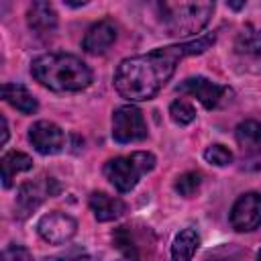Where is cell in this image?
Instances as JSON below:
<instances>
[{"label": "cell", "instance_id": "20", "mask_svg": "<svg viewBox=\"0 0 261 261\" xmlns=\"http://www.w3.org/2000/svg\"><path fill=\"white\" fill-rule=\"evenodd\" d=\"M169 114H171L173 122H175V124H181V126H184V124H190V122L196 118L194 106H192L190 102H186V100H175V102H171Z\"/></svg>", "mask_w": 261, "mask_h": 261}, {"label": "cell", "instance_id": "16", "mask_svg": "<svg viewBox=\"0 0 261 261\" xmlns=\"http://www.w3.org/2000/svg\"><path fill=\"white\" fill-rule=\"evenodd\" d=\"M237 141L241 149L249 155L261 153V122L257 120H245L237 126Z\"/></svg>", "mask_w": 261, "mask_h": 261}, {"label": "cell", "instance_id": "17", "mask_svg": "<svg viewBox=\"0 0 261 261\" xmlns=\"http://www.w3.org/2000/svg\"><path fill=\"white\" fill-rule=\"evenodd\" d=\"M33 167V159L24 153H18V151H10L2 157V181H4V188H10L12 186V177L20 171H27Z\"/></svg>", "mask_w": 261, "mask_h": 261}, {"label": "cell", "instance_id": "2", "mask_svg": "<svg viewBox=\"0 0 261 261\" xmlns=\"http://www.w3.org/2000/svg\"><path fill=\"white\" fill-rule=\"evenodd\" d=\"M31 73L39 84L55 92H77L92 82L90 67L69 53H45L35 57Z\"/></svg>", "mask_w": 261, "mask_h": 261}, {"label": "cell", "instance_id": "1", "mask_svg": "<svg viewBox=\"0 0 261 261\" xmlns=\"http://www.w3.org/2000/svg\"><path fill=\"white\" fill-rule=\"evenodd\" d=\"M216 41V35H204L196 41L177 43L149 51L145 55L122 59L114 71V88L122 98L128 100H151L165 82L173 75L177 63L186 55L206 51Z\"/></svg>", "mask_w": 261, "mask_h": 261}, {"label": "cell", "instance_id": "22", "mask_svg": "<svg viewBox=\"0 0 261 261\" xmlns=\"http://www.w3.org/2000/svg\"><path fill=\"white\" fill-rule=\"evenodd\" d=\"M204 157H206L208 163L218 165V167L228 165V163L232 161V153H230L224 145H210V147L204 151Z\"/></svg>", "mask_w": 261, "mask_h": 261}, {"label": "cell", "instance_id": "9", "mask_svg": "<svg viewBox=\"0 0 261 261\" xmlns=\"http://www.w3.org/2000/svg\"><path fill=\"white\" fill-rule=\"evenodd\" d=\"M29 141L33 143V147L43 153V155H55L63 149L65 143V135L63 130L49 120H39L29 128Z\"/></svg>", "mask_w": 261, "mask_h": 261}, {"label": "cell", "instance_id": "7", "mask_svg": "<svg viewBox=\"0 0 261 261\" xmlns=\"http://www.w3.org/2000/svg\"><path fill=\"white\" fill-rule=\"evenodd\" d=\"M230 224L239 232L255 230L257 226H261V194H243L230 210Z\"/></svg>", "mask_w": 261, "mask_h": 261}, {"label": "cell", "instance_id": "26", "mask_svg": "<svg viewBox=\"0 0 261 261\" xmlns=\"http://www.w3.org/2000/svg\"><path fill=\"white\" fill-rule=\"evenodd\" d=\"M2 126H4V135H2V143H6L8 141V122H6V118H2Z\"/></svg>", "mask_w": 261, "mask_h": 261}, {"label": "cell", "instance_id": "24", "mask_svg": "<svg viewBox=\"0 0 261 261\" xmlns=\"http://www.w3.org/2000/svg\"><path fill=\"white\" fill-rule=\"evenodd\" d=\"M59 261H90V257H88L84 251L73 249V251H69V253L61 255V257H59Z\"/></svg>", "mask_w": 261, "mask_h": 261}, {"label": "cell", "instance_id": "3", "mask_svg": "<svg viewBox=\"0 0 261 261\" xmlns=\"http://www.w3.org/2000/svg\"><path fill=\"white\" fill-rule=\"evenodd\" d=\"M167 35H190L206 27L214 12V2H179L159 4Z\"/></svg>", "mask_w": 261, "mask_h": 261}, {"label": "cell", "instance_id": "11", "mask_svg": "<svg viewBox=\"0 0 261 261\" xmlns=\"http://www.w3.org/2000/svg\"><path fill=\"white\" fill-rule=\"evenodd\" d=\"M116 41V27L112 20H100L96 24H92L82 41V47L86 53H92V55H100L104 53L112 43Z\"/></svg>", "mask_w": 261, "mask_h": 261}, {"label": "cell", "instance_id": "5", "mask_svg": "<svg viewBox=\"0 0 261 261\" xmlns=\"http://www.w3.org/2000/svg\"><path fill=\"white\" fill-rule=\"evenodd\" d=\"M112 137L116 143H135L147 137V126L141 110L133 104H124L112 114Z\"/></svg>", "mask_w": 261, "mask_h": 261}, {"label": "cell", "instance_id": "13", "mask_svg": "<svg viewBox=\"0 0 261 261\" xmlns=\"http://www.w3.org/2000/svg\"><path fill=\"white\" fill-rule=\"evenodd\" d=\"M90 208L96 216V220L100 222H108V220H114L118 216L124 214L126 206L120 198H114V196H108L106 192H92L90 196Z\"/></svg>", "mask_w": 261, "mask_h": 261}, {"label": "cell", "instance_id": "14", "mask_svg": "<svg viewBox=\"0 0 261 261\" xmlns=\"http://www.w3.org/2000/svg\"><path fill=\"white\" fill-rule=\"evenodd\" d=\"M2 98L22 114H33L39 106L37 100L33 98V94L22 84H4L2 86Z\"/></svg>", "mask_w": 261, "mask_h": 261}, {"label": "cell", "instance_id": "10", "mask_svg": "<svg viewBox=\"0 0 261 261\" xmlns=\"http://www.w3.org/2000/svg\"><path fill=\"white\" fill-rule=\"evenodd\" d=\"M179 92L184 94H190V96H196L206 108H216L220 104V100L224 98L226 94V88L224 86H218L202 75H196V77H188L184 80L179 86H177Z\"/></svg>", "mask_w": 261, "mask_h": 261}, {"label": "cell", "instance_id": "6", "mask_svg": "<svg viewBox=\"0 0 261 261\" xmlns=\"http://www.w3.org/2000/svg\"><path fill=\"white\" fill-rule=\"evenodd\" d=\"M59 192V184L53 177H41L37 181H29L18 190V198H16V212L20 218L29 216L35 208H39V204L51 196H55Z\"/></svg>", "mask_w": 261, "mask_h": 261}, {"label": "cell", "instance_id": "27", "mask_svg": "<svg viewBox=\"0 0 261 261\" xmlns=\"http://www.w3.org/2000/svg\"><path fill=\"white\" fill-rule=\"evenodd\" d=\"M230 6H232V8H241V6H243V2H230Z\"/></svg>", "mask_w": 261, "mask_h": 261}, {"label": "cell", "instance_id": "23", "mask_svg": "<svg viewBox=\"0 0 261 261\" xmlns=\"http://www.w3.org/2000/svg\"><path fill=\"white\" fill-rule=\"evenodd\" d=\"M6 255L10 257V261H35L33 255H31L24 247H18V245H12V247L6 251Z\"/></svg>", "mask_w": 261, "mask_h": 261}, {"label": "cell", "instance_id": "15", "mask_svg": "<svg viewBox=\"0 0 261 261\" xmlns=\"http://www.w3.org/2000/svg\"><path fill=\"white\" fill-rule=\"evenodd\" d=\"M200 245V237L194 228H184L171 245V259L173 261H192L196 249Z\"/></svg>", "mask_w": 261, "mask_h": 261}, {"label": "cell", "instance_id": "4", "mask_svg": "<svg viewBox=\"0 0 261 261\" xmlns=\"http://www.w3.org/2000/svg\"><path fill=\"white\" fill-rule=\"evenodd\" d=\"M155 167V157L147 151H137L124 157H114L104 165V175L118 192H130L139 177Z\"/></svg>", "mask_w": 261, "mask_h": 261}, {"label": "cell", "instance_id": "18", "mask_svg": "<svg viewBox=\"0 0 261 261\" xmlns=\"http://www.w3.org/2000/svg\"><path fill=\"white\" fill-rule=\"evenodd\" d=\"M234 47H237L239 53H245V55H259V53H261V29H257V27H253V24H247V27L237 35Z\"/></svg>", "mask_w": 261, "mask_h": 261}, {"label": "cell", "instance_id": "12", "mask_svg": "<svg viewBox=\"0 0 261 261\" xmlns=\"http://www.w3.org/2000/svg\"><path fill=\"white\" fill-rule=\"evenodd\" d=\"M29 27L39 35H51L57 29V12L49 2H33L27 10Z\"/></svg>", "mask_w": 261, "mask_h": 261}, {"label": "cell", "instance_id": "8", "mask_svg": "<svg viewBox=\"0 0 261 261\" xmlns=\"http://www.w3.org/2000/svg\"><path fill=\"white\" fill-rule=\"evenodd\" d=\"M75 228H77V222L65 212H49L41 216V220L37 222L39 234L53 245H61L69 241L75 234Z\"/></svg>", "mask_w": 261, "mask_h": 261}, {"label": "cell", "instance_id": "25", "mask_svg": "<svg viewBox=\"0 0 261 261\" xmlns=\"http://www.w3.org/2000/svg\"><path fill=\"white\" fill-rule=\"evenodd\" d=\"M206 261H232V257L230 255H224L222 251H218V253H214V255H210Z\"/></svg>", "mask_w": 261, "mask_h": 261}, {"label": "cell", "instance_id": "28", "mask_svg": "<svg viewBox=\"0 0 261 261\" xmlns=\"http://www.w3.org/2000/svg\"><path fill=\"white\" fill-rule=\"evenodd\" d=\"M259 261H261V253H259Z\"/></svg>", "mask_w": 261, "mask_h": 261}, {"label": "cell", "instance_id": "19", "mask_svg": "<svg viewBox=\"0 0 261 261\" xmlns=\"http://www.w3.org/2000/svg\"><path fill=\"white\" fill-rule=\"evenodd\" d=\"M112 241H114V245L122 251V255H124V257L133 259V261H137V259H139V245H135L133 234H130V230H128V226H118V228H116V232L112 234Z\"/></svg>", "mask_w": 261, "mask_h": 261}, {"label": "cell", "instance_id": "21", "mask_svg": "<svg viewBox=\"0 0 261 261\" xmlns=\"http://www.w3.org/2000/svg\"><path fill=\"white\" fill-rule=\"evenodd\" d=\"M200 181H202V177H200V173H196V171H188V173H181L177 179H175V192L177 194H181V196H192V194H196V190L200 188Z\"/></svg>", "mask_w": 261, "mask_h": 261}]
</instances>
